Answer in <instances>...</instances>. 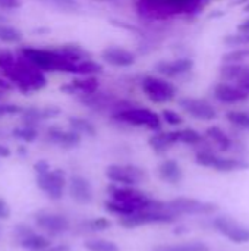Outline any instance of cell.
Wrapping results in <instances>:
<instances>
[{"label":"cell","mask_w":249,"mask_h":251,"mask_svg":"<svg viewBox=\"0 0 249 251\" xmlns=\"http://www.w3.org/2000/svg\"><path fill=\"white\" fill-rule=\"evenodd\" d=\"M0 71L12 85L25 94L40 91L47 85L44 71L38 69L23 56L16 57L9 51H0Z\"/></svg>","instance_id":"1"},{"label":"cell","mask_w":249,"mask_h":251,"mask_svg":"<svg viewBox=\"0 0 249 251\" xmlns=\"http://www.w3.org/2000/svg\"><path fill=\"white\" fill-rule=\"evenodd\" d=\"M112 119L128 125V126H135V128H147L151 131H160L163 125V119L158 113L145 109V107H136V106H129L123 110L116 112L112 115Z\"/></svg>","instance_id":"2"},{"label":"cell","mask_w":249,"mask_h":251,"mask_svg":"<svg viewBox=\"0 0 249 251\" xmlns=\"http://www.w3.org/2000/svg\"><path fill=\"white\" fill-rule=\"evenodd\" d=\"M200 0H139V10L150 18H169L197 7Z\"/></svg>","instance_id":"3"},{"label":"cell","mask_w":249,"mask_h":251,"mask_svg":"<svg viewBox=\"0 0 249 251\" xmlns=\"http://www.w3.org/2000/svg\"><path fill=\"white\" fill-rule=\"evenodd\" d=\"M195 163L204 168H211L219 172H238L249 168V163L239 157L219 156L211 149H201L195 153Z\"/></svg>","instance_id":"4"},{"label":"cell","mask_w":249,"mask_h":251,"mask_svg":"<svg viewBox=\"0 0 249 251\" xmlns=\"http://www.w3.org/2000/svg\"><path fill=\"white\" fill-rule=\"evenodd\" d=\"M141 88L145 97L156 104L170 103L176 97V87L164 76L145 75L141 79Z\"/></svg>","instance_id":"5"},{"label":"cell","mask_w":249,"mask_h":251,"mask_svg":"<svg viewBox=\"0 0 249 251\" xmlns=\"http://www.w3.org/2000/svg\"><path fill=\"white\" fill-rule=\"evenodd\" d=\"M179 216L169 212L167 207L161 210H141L129 216L119 218V224L126 229H134L145 225H169L178 221Z\"/></svg>","instance_id":"6"},{"label":"cell","mask_w":249,"mask_h":251,"mask_svg":"<svg viewBox=\"0 0 249 251\" xmlns=\"http://www.w3.org/2000/svg\"><path fill=\"white\" fill-rule=\"evenodd\" d=\"M166 207L169 212L175 213L176 216H182V215L208 216V215L217 213L219 210V206L216 203L203 201V200L191 199V197H178L170 201H166Z\"/></svg>","instance_id":"7"},{"label":"cell","mask_w":249,"mask_h":251,"mask_svg":"<svg viewBox=\"0 0 249 251\" xmlns=\"http://www.w3.org/2000/svg\"><path fill=\"white\" fill-rule=\"evenodd\" d=\"M106 176L112 184L136 187L148 179L145 169L136 165H110L106 168Z\"/></svg>","instance_id":"8"},{"label":"cell","mask_w":249,"mask_h":251,"mask_svg":"<svg viewBox=\"0 0 249 251\" xmlns=\"http://www.w3.org/2000/svg\"><path fill=\"white\" fill-rule=\"evenodd\" d=\"M214 229L235 244L249 243V226L235 221L230 216H216L213 219Z\"/></svg>","instance_id":"9"},{"label":"cell","mask_w":249,"mask_h":251,"mask_svg":"<svg viewBox=\"0 0 249 251\" xmlns=\"http://www.w3.org/2000/svg\"><path fill=\"white\" fill-rule=\"evenodd\" d=\"M37 187L51 200H60L66 188V174L62 169H50L37 175Z\"/></svg>","instance_id":"10"},{"label":"cell","mask_w":249,"mask_h":251,"mask_svg":"<svg viewBox=\"0 0 249 251\" xmlns=\"http://www.w3.org/2000/svg\"><path fill=\"white\" fill-rule=\"evenodd\" d=\"M34 222L40 229H43L44 232H47L48 235H53V237L63 235L70 229V221L65 215L47 212V210H41V212L35 213Z\"/></svg>","instance_id":"11"},{"label":"cell","mask_w":249,"mask_h":251,"mask_svg":"<svg viewBox=\"0 0 249 251\" xmlns=\"http://www.w3.org/2000/svg\"><path fill=\"white\" fill-rule=\"evenodd\" d=\"M179 107L194 119L198 121H213L217 118L216 107L205 99L198 97H182L178 100Z\"/></svg>","instance_id":"12"},{"label":"cell","mask_w":249,"mask_h":251,"mask_svg":"<svg viewBox=\"0 0 249 251\" xmlns=\"http://www.w3.org/2000/svg\"><path fill=\"white\" fill-rule=\"evenodd\" d=\"M13 237L21 247L29 251H41L51 246L47 237L34 232L32 228L26 225H18L13 231Z\"/></svg>","instance_id":"13"},{"label":"cell","mask_w":249,"mask_h":251,"mask_svg":"<svg viewBox=\"0 0 249 251\" xmlns=\"http://www.w3.org/2000/svg\"><path fill=\"white\" fill-rule=\"evenodd\" d=\"M194 69L191 57H178L172 60H160L154 65V71L164 78H181Z\"/></svg>","instance_id":"14"},{"label":"cell","mask_w":249,"mask_h":251,"mask_svg":"<svg viewBox=\"0 0 249 251\" xmlns=\"http://www.w3.org/2000/svg\"><path fill=\"white\" fill-rule=\"evenodd\" d=\"M213 97L222 104H239L249 100V93L235 84L220 81L213 88Z\"/></svg>","instance_id":"15"},{"label":"cell","mask_w":249,"mask_h":251,"mask_svg":"<svg viewBox=\"0 0 249 251\" xmlns=\"http://www.w3.org/2000/svg\"><path fill=\"white\" fill-rule=\"evenodd\" d=\"M220 81L230 82L249 93V65L245 63H223L219 69Z\"/></svg>","instance_id":"16"},{"label":"cell","mask_w":249,"mask_h":251,"mask_svg":"<svg viewBox=\"0 0 249 251\" xmlns=\"http://www.w3.org/2000/svg\"><path fill=\"white\" fill-rule=\"evenodd\" d=\"M101 59L113 68H131L136 62V56L120 46H109L101 51Z\"/></svg>","instance_id":"17"},{"label":"cell","mask_w":249,"mask_h":251,"mask_svg":"<svg viewBox=\"0 0 249 251\" xmlns=\"http://www.w3.org/2000/svg\"><path fill=\"white\" fill-rule=\"evenodd\" d=\"M69 196L79 204H88L94 199L90 181L81 175H72L69 179Z\"/></svg>","instance_id":"18"},{"label":"cell","mask_w":249,"mask_h":251,"mask_svg":"<svg viewBox=\"0 0 249 251\" xmlns=\"http://www.w3.org/2000/svg\"><path fill=\"white\" fill-rule=\"evenodd\" d=\"M81 137L78 132L69 129L65 131L59 126H50L45 132V138L47 141H50L51 144H56L62 149H73L78 147L81 144Z\"/></svg>","instance_id":"19"},{"label":"cell","mask_w":249,"mask_h":251,"mask_svg":"<svg viewBox=\"0 0 249 251\" xmlns=\"http://www.w3.org/2000/svg\"><path fill=\"white\" fill-rule=\"evenodd\" d=\"M63 93L66 94H73V96H85V94H91V93H95L100 90V82H98V78L91 75V76H81V78H76L73 81H70L69 84H65L62 85L60 88Z\"/></svg>","instance_id":"20"},{"label":"cell","mask_w":249,"mask_h":251,"mask_svg":"<svg viewBox=\"0 0 249 251\" xmlns=\"http://www.w3.org/2000/svg\"><path fill=\"white\" fill-rule=\"evenodd\" d=\"M175 144H179V129L175 131H156L150 138H148V146L150 149L157 153L163 154L169 151Z\"/></svg>","instance_id":"21"},{"label":"cell","mask_w":249,"mask_h":251,"mask_svg":"<svg viewBox=\"0 0 249 251\" xmlns=\"http://www.w3.org/2000/svg\"><path fill=\"white\" fill-rule=\"evenodd\" d=\"M22 121L25 125H31V126H37L38 124H41L43 121L56 118L57 115H60V109L56 106H45V107H26L22 110Z\"/></svg>","instance_id":"22"},{"label":"cell","mask_w":249,"mask_h":251,"mask_svg":"<svg viewBox=\"0 0 249 251\" xmlns=\"http://www.w3.org/2000/svg\"><path fill=\"white\" fill-rule=\"evenodd\" d=\"M158 178L170 185H178L183 181V171L181 165L173 159H164L157 168Z\"/></svg>","instance_id":"23"},{"label":"cell","mask_w":249,"mask_h":251,"mask_svg":"<svg viewBox=\"0 0 249 251\" xmlns=\"http://www.w3.org/2000/svg\"><path fill=\"white\" fill-rule=\"evenodd\" d=\"M205 138L211 141L220 151H229L233 147V140L220 126H208L205 129Z\"/></svg>","instance_id":"24"},{"label":"cell","mask_w":249,"mask_h":251,"mask_svg":"<svg viewBox=\"0 0 249 251\" xmlns=\"http://www.w3.org/2000/svg\"><path fill=\"white\" fill-rule=\"evenodd\" d=\"M69 122V126L72 131L78 132L79 135H87V137H95L97 135V128L95 125L85 119V118H81V116H70L68 119Z\"/></svg>","instance_id":"25"},{"label":"cell","mask_w":249,"mask_h":251,"mask_svg":"<svg viewBox=\"0 0 249 251\" xmlns=\"http://www.w3.org/2000/svg\"><path fill=\"white\" fill-rule=\"evenodd\" d=\"M154 251H210V247L203 241H191V243H179L170 246H160Z\"/></svg>","instance_id":"26"},{"label":"cell","mask_w":249,"mask_h":251,"mask_svg":"<svg viewBox=\"0 0 249 251\" xmlns=\"http://www.w3.org/2000/svg\"><path fill=\"white\" fill-rule=\"evenodd\" d=\"M38 1L65 13H76L81 10V4L76 0H38Z\"/></svg>","instance_id":"27"},{"label":"cell","mask_w":249,"mask_h":251,"mask_svg":"<svg viewBox=\"0 0 249 251\" xmlns=\"http://www.w3.org/2000/svg\"><path fill=\"white\" fill-rule=\"evenodd\" d=\"M85 250L88 251H120V247L110 241V240H104V238H91L87 240L84 243Z\"/></svg>","instance_id":"28"},{"label":"cell","mask_w":249,"mask_h":251,"mask_svg":"<svg viewBox=\"0 0 249 251\" xmlns=\"http://www.w3.org/2000/svg\"><path fill=\"white\" fill-rule=\"evenodd\" d=\"M205 135H201L197 129L194 128H183L179 129V144H186V146H201L204 143Z\"/></svg>","instance_id":"29"},{"label":"cell","mask_w":249,"mask_h":251,"mask_svg":"<svg viewBox=\"0 0 249 251\" xmlns=\"http://www.w3.org/2000/svg\"><path fill=\"white\" fill-rule=\"evenodd\" d=\"M110 226H112V222L107 218H92L79 224V228L87 232H101V231L109 229Z\"/></svg>","instance_id":"30"},{"label":"cell","mask_w":249,"mask_h":251,"mask_svg":"<svg viewBox=\"0 0 249 251\" xmlns=\"http://www.w3.org/2000/svg\"><path fill=\"white\" fill-rule=\"evenodd\" d=\"M226 119L239 129L249 132V112L247 110H229L226 113Z\"/></svg>","instance_id":"31"},{"label":"cell","mask_w":249,"mask_h":251,"mask_svg":"<svg viewBox=\"0 0 249 251\" xmlns=\"http://www.w3.org/2000/svg\"><path fill=\"white\" fill-rule=\"evenodd\" d=\"M104 209L112 213V215H116L119 218H123V216H129V215H134L136 213V210L128 204H123V203H119V201H114V200H109V201H104Z\"/></svg>","instance_id":"32"},{"label":"cell","mask_w":249,"mask_h":251,"mask_svg":"<svg viewBox=\"0 0 249 251\" xmlns=\"http://www.w3.org/2000/svg\"><path fill=\"white\" fill-rule=\"evenodd\" d=\"M12 135L21 141H25V143H32L37 140L38 137V129L37 126H31V125H25L23 126H18L12 131Z\"/></svg>","instance_id":"33"},{"label":"cell","mask_w":249,"mask_h":251,"mask_svg":"<svg viewBox=\"0 0 249 251\" xmlns=\"http://www.w3.org/2000/svg\"><path fill=\"white\" fill-rule=\"evenodd\" d=\"M223 63H244L249 59V47H235L229 53L223 54Z\"/></svg>","instance_id":"34"},{"label":"cell","mask_w":249,"mask_h":251,"mask_svg":"<svg viewBox=\"0 0 249 251\" xmlns=\"http://www.w3.org/2000/svg\"><path fill=\"white\" fill-rule=\"evenodd\" d=\"M21 38H22L21 31H18L16 28L10 25H4V22H0V41L1 43L12 44V43L21 41Z\"/></svg>","instance_id":"35"},{"label":"cell","mask_w":249,"mask_h":251,"mask_svg":"<svg viewBox=\"0 0 249 251\" xmlns=\"http://www.w3.org/2000/svg\"><path fill=\"white\" fill-rule=\"evenodd\" d=\"M223 43L229 47H249V32H236L225 37Z\"/></svg>","instance_id":"36"},{"label":"cell","mask_w":249,"mask_h":251,"mask_svg":"<svg viewBox=\"0 0 249 251\" xmlns=\"http://www.w3.org/2000/svg\"><path fill=\"white\" fill-rule=\"evenodd\" d=\"M161 119L167 124V125H170V126H181L182 124H183V118L178 113V112H175V110H170V109H164V110H161Z\"/></svg>","instance_id":"37"},{"label":"cell","mask_w":249,"mask_h":251,"mask_svg":"<svg viewBox=\"0 0 249 251\" xmlns=\"http://www.w3.org/2000/svg\"><path fill=\"white\" fill-rule=\"evenodd\" d=\"M22 107H19L18 104L13 103H1L0 101V116H6V115H19L22 113Z\"/></svg>","instance_id":"38"},{"label":"cell","mask_w":249,"mask_h":251,"mask_svg":"<svg viewBox=\"0 0 249 251\" xmlns=\"http://www.w3.org/2000/svg\"><path fill=\"white\" fill-rule=\"evenodd\" d=\"M21 7V0H0V9L3 10H15Z\"/></svg>","instance_id":"39"},{"label":"cell","mask_w":249,"mask_h":251,"mask_svg":"<svg viewBox=\"0 0 249 251\" xmlns=\"http://www.w3.org/2000/svg\"><path fill=\"white\" fill-rule=\"evenodd\" d=\"M50 169H51V168H50V163L45 162V160H38V162L34 165V171L37 172V175L45 174V172H48Z\"/></svg>","instance_id":"40"},{"label":"cell","mask_w":249,"mask_h":251,"mask_svg":"<svg viewBox=\"0 0 249 251\" xmlns=\"http://www.w3.org/2000/svg\"><path fill=\"white\" fill-rule=\"evenodd\" d=\"M9 215H10L9 204H7L3 199H0V219H7Z\"/></svg>","instance_id":"41"},{"label":"cell","mask_w":249,"mask_h":251,"mask_svg":"<svg viewBox=\"0 0 249 251\" xmlns=\"http://www.w3.org/2000/svg\"><path fill=\"white\" fill-rule=\"evenodd\" d=\"M41 251H70V247L68 244H57V246H50Z\"/></svg>","instance_id":"42"},{"label":"cell","mask_w":249,"mask_h":251,"mask_svg":"<svg viewBox=\"0 0 249 251\" xmlns=\"http://www.w3.org/2000/svg\"><path fill=\"white\" fill-rule=\"evenodd\" d=\"M238 31H239V32H249V19L242 21V22L238 25Z\"/></svg>","instance_id":"43"},{"label":"cell","mask_w":249,"mask_h":251,"mask_svg":"<svg viewBox=\"0 0 249 251\" xmlns=\"http://www.w3.org/2000/svg\"><path fill=\"white\" fill-rule=\"evenodd\" d=\"M10 156V149L0 144V159H4V157H9Z\"/></svg>","instance_id":"44"},{"label":"cell","mask_w":249,"mask_h":251,"mask_svg":"<svg viewBox=\"0 0 249 251\" xmlns=\"http://www.w3.org/2000/svg\"><path fill=\"white\" fill-rule=\"evenodd\" d=\"M4 93H7L6 90H3V88H0V101H1V99L4 97Z\"/></svg>","instance_id":"45"},{"label":"cell","mask_w":249,"mask_h":251,"mask_svg":"<svg viewBox=\"0 0 249 251\" xmlns=\"http://www.w3.org/2000/svg\"><path fill=\"white\" fill-rule=\"evenodd\" d=\"M0 22H6V16L0 13Z\"/></svg>","instance_id":"46"},{"label":"cell","mask_w":249,"mask_h":251,"mask_svg":"<svg viewBox=\"0 0 249 251\" xmlns=\"http://www.w3.org/2000/svg\"><path fill=\"white\" fill-rule=\"evenodd\" d=\"M245 12H249V3L245 6Z\"/></svg>","instance_id":"47"},{"label":"cell","mask_w":249,"mask_h":251,"mask_svg":"<svg viewBox=\"0 0 249 251\" xmlns=\"http://www.w3.org/2000/svg\"><path fill=\"white\" fill-rule=\"evenodd\" d=\"M100 1H109V0H100Z\"/></svg>","instance_id":"48"},{"label":"cell","mask_w":249,"mask_h":251,"mask_svg":"<svg viewBox=\"0 0 249 251\" xmlns=\"http://www.w3.org/2000/svg\"><path fill=\"white\" fill-rule=\"evenodd\" d=\"M0 232H1V231H0Z\"/></svg>","instance_id":"49"}]
</instances>
